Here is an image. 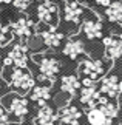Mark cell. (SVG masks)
Instances as JSON below:
<instances>
[{
	"mask_svg": "<svg viewBox=\"0 0 122 125\" xmlns=\"http://www.w3.org/2000/svg\"><path fill=\"white\" fill-rule=\"evenodd\" d=\"M12 30L9 25H2V30H0V45H6L9 43V40L12 39Z\"/></svg>",
	"mask_w": 122,
	"mask_h": 125,
	"instance_id": "obj_22",
	"label": "cell"
},
{
	"mask_svg": "<svg viewBox=\"0 0 122 125\" xmlns=\"http://www.w3.org/2000/svg\"><path fill=\"white\" fill-rule=\"evenodd\" d=\"M80 116H82L80 111L74 105H65L63 108H60V113H59L60 121L63 124H68V125H79Z\"/></svg>",
	"mask_w": 122,
	"mask_h": 125,
	"instance_id": "obj_11",
	"label": "cell"
},
{
	"mask_svg": "<svg viewBox=\"0 0 122 125\" xmlns=\"http://www.w3.org/2000/svg\"><path fill=\"white\" fill-rule=\"evenodd\" d=\"M36 62L39 65V70H40L42 76L51 79L59 73L60 70V62L54 59V57H50V56H37L36 57Z\"/></svg>",
	"mask_w": 122,
	"mask_h": 125,
	"instance_id": "obj_6",
	"label": "cell"
},
{
	"mask_svg": "<svg viewBox=\"0 0 122 125\" xmlns=\"http://www.w3.org/2000/svg\"><path fill=\"white\" fill-rule=\"evenodd\" d=\"M0 3H2V0H0Z\"/></svg>",
	"mask_w": 122,
	"mask_h": 125,
	"instance_id": "obj_28",
	"label": "cell"
},
{
	"mask_svg": "<svg viewBox=\"0 0 122 125\" xmlns=\"http://www.w3.org/2000/svg\"><path fill=\"white\" fill-rule=\"evenodd\" d=\"M119 91L122 93V80H121V83H119Z\"/></svg>",
	"mask_w": 122,
	"mask_h": 125,
	"instance_id": "obj_26",
	"label": "cell"
},
{
	"mask_svg": "<svg viewBox=\"0 0 122 125\" xmlns=\"http://www.w3.org/2000/svg\"><path fill=\"white\" fill-rule=\"evenodd\" d=\"M104 45H105V56L110 60H116L122 56V40L119 37H116V36L105 37Z\"/></svg>",
	"mask_w": 122,
	"mask_h": 125,
	"instance_id": "obj_7",
	"label": "cell"
},
{
	"mask_svg": "<svg viewBox=\"0 0 122 125\" xmlns=\"http://www.w3.org/2000/svg\"><path fill=\"white\" fill-rule=\"evenodd\" d=\"M11 3L17 9H22V11H23V9H26L31 5V0H11Z\"/></svg>",
	"mask_w": 122,
	"mask_h": 125,
	"instance_id": "obj_23",
	"label": "cell"
},
{
	"mask_svg": "<svg viewBox=\"0 0 122 125\" xmlns=\"http://www.w3.org/2000/svg\"><path fill=\"white\" fill-rule=\"evenodd\" d=\"M99 93L108 96V97H116L118 93H119V80H118V76L111 74V76H107V77L102 79Z\"/></svg>",
	"mask_w": 122,
	"mask_h": 125,
	"instance_id": "obj_9",
	"label": "cell"
},
{
	"mask_svg": "<svg viewBox=\"0 0 122 125\" xmlns=\"http://www.w3.org/2000/svg\"><path fill=\"white\" fill-rule=\"evenodd\" d=\"M11 121H9V114L3 107H0V125H9Z\"/></svg>",
	"mask_w": 122,
	"mask_h": 125,
	"instance_id": "obj_24",
	"label": "cell"
},
{
	"mask_svg": "<svg viewBox=\"0 0 122 125\" xmlns=\"http://www.w3.org/2000/svg\"><path fill=\"white\" fill-rule=\"evenodd\" d=\"M12 34L17 37H31L33 36V22L26 17H20L17 22H14L11 25Z\"/></svg>",
	"mask_w": 122,
	"mask_h": 125,
	"instance_id": "obj_10",
	"label": "cell"
},
{
	"mask_svg": "<svg viewBox=\"0 0 122 125\" xmlns=\"http://www.w3.org/2000/svg\"><path fill=\"white\" fill-rule=\"evenodd\" d=\"M3 105H5V110L9 111L12 116H16L19 121L23 119L28 113V102L26 99H23L22 96H17V94H8L3 97Z\"/></svg>",
	"mask_w": 122,
	"mask_h": 125,
	"instance_id": "obj_2",
	"label": "cell"
},
{
	"mask_svg": "<svg viewBox=\"0 0 122 125\" xmlns=\"http://www.w3.org/2000/svg\"><path fill=\"white\" fill-rule=\"evenodd\" d=\"M60 85H62V90L65 91V93H68L70 96H74L80 88V80L77 79V76H74V74H68L65 77H62Z\"/></svg>",
	"mask_w": 122,
	"mask_h": 125,
	"instance_id": "obj_16",
	"label": "cell"
},
{
	"mask_svg": "<svg viewBox=\"0 0 122 125\" xmlns=\"http://www.w3.org/2000/svg\"><path fill=\"white\" fill-rule=\"evenodd\" d=\"M107 17L110 22H121L122 20V2H113L107 6Z\"/></svg>",
	"mask_w": 122,
	"mask_h": 125,
	"instance_id": "obj_21",
	"label": "cell"
},
{
	"mask_svg": "<svg viewBox=\"0 0 122 125\" xmlns=\"http://www.w3.org/2000/svg\"><path fill=\"white\" fill-rule=\"evenodd\" d=\"M0 88H2V85H0Z\"/></svg>",
	"mask_w": 122,
	"mask_h": 125,
	"instance_id": "obj_29",
	"label": "cell"
},
{
	"mask_svg": "<svg viewBox=\"0 0 122 125\" xmlns=\"http://www.w3.org/2000/svg\"><path fill=\"white\" fill-rule=\"evenodd\" d=\"M82 31H84V34L88 37V39H99V37H102V25L94 17L85 19Z\"/></svg>",
	"mask_w": 122,
	"mask_h": 125,
	"instance_id": "obj_12",
	"label": "cell"
},
{
	"mask_svg": "<svg viewBox=\"0 0 122 125\" xmlns=\"http://www.w3.org/2000/svg\"><path fill=\"white\" fill-rule=\"evenodd\" d=\"M37 16L39 20L50 25L51 28H54L59 23V16H57V6L50 0H45L42 5H39L37 8Z\"/></svg>",
	"mask_w": 122,
	"mask_h": 125,
	"instance_id": "obj_4",
	"label": "cell"
},
{
	"mask_svg": "<svg viewBox=\"0 0 122 125\" xmlns=\"http://www.w3.org/2000/svg\"><path fill=\"white\" fill-rule=\"evenodd\" d=\"M40 37H42V42L43 45L50 46V48H57L62 42V34L54 31V28H50V30L40 32Z\"/></svg>",
	"mask_w": 122,
	"mask_h": 125,
	"instance_id": "obj_17",
	"label": "cell"
},
{
	"mask_svg": "<svg viewBox=\"0 0 122 125\" xmlns=\"http://www.w3.org/2000/svg\"><path fill=\"white\" fill-rule=\"evenodd\" d=\"M87 117H88V122L91 125H111V119L107 117L105 114L102 113L99 108H96V107L90 108Z\"/></svg>",
	"mask_w": 122,
	"mask_h": 125,
	"instance_id": "obj_18",
	"label": "cell"
},
{
	"mask_svg": "<svg viewBox=\"0 0 122 125\" xmlns=\"http://www.w3.org/2000/svg\"><path fill=\"white\" fill-rule=\"evenodd\" d=\"M84 52V43L77 39H68L65 46H63V54L68 56L70 59H76Z\"/></svg>",
	"mask_w": 122,
	"mask_h": 125,
	"instance_id": "obj_15",
	"label": "cell"
},
{
	"mask_svg": "<svg viewBox=\"0 0 122 125\" xmlns=\"http://www.w3.org/2000/svg\"><path fill=\"white\" fill-rule=\"evenodd\" d=\"M0 30H2V25H0Z\"/></svg>",
	"mask_w": 122,
	"mask_h": 125,
	"instance_id": "obj_27",
	"label": "cell"
},
{
	"mask_svg": "<svg viewBox=\"0 0 122 125\" xmlns=\"http://www.w3.org/2000/svg\"><path fill=\"white\" fill-rule=\"evenodd\" d=\"M26 45H23V43H16L11 51H9V54L6 57V60H5V65H14L17 66V68H26L28 65V54H26Z\"/></svg>",
	"mask_w": 122,
	"mask_h": 125,
	"instance_id": "obj_3",
	"label": "cell"
},
{
	"mask_svg": "<svg viewBox=\"0 0 122 125\" xmlns=\"http://www.w3.org/2000/svg\"><path fill=\"white\" fill-rule=\"evenodd\" d=\"M100 93L96 91L94 86H84V90L80 91V102L84 105H88V107H94V105L99 102Z\"/></svg>",
	"mask_w": 122,
	"mask_h": 125,
	"instance_id": "obj_14",
	"label": "cell"
},
{
	"mask_svg": "<svg viewBox=\"0 0 122 125\" xmlns=\"http://www.w3.org/2000/svg\"><path fill=\"white\" fill-rule=\"evenodd\" d=\"M94 2L102 5V6H108V5H110V0H94Z\"/></svg>",
	"mask_w": 122,
	"mask_h": 125,
	"instance_id": "obj_25",
	"label": "cell"
},
{
	"mask_svg": "<svg viewBox=\"0 0 122 125\" xmlns=\"http://www.w3.org/2000/svg\"><path fill=\"white\" fill-rule=\"evenodd\" d=\"M82 12L84 9L77 0H67L65 2V9H63V16H65V20L67 22H71V23H79L80 22V17H82Z\"/></svg>",
	"mask_w": 122,
	"mask_h": 125,
	"instance_id": "obj_8",
	"label": "cell"
},
{
	"mask_svg": "<svg viewBox=\"0 0 122 125\" xmlns=\"http://www.w3.org/2000/svg\"><path fill=\"white\" fill-rule=\"evenodd\" d=\"M99 110L110 119H114L118 116V107L114 104H111L107 97H102V96L99 97Z\"/></svg>",
	"mask_w": 122,
	"mask_h": 125,
	"instance_id": "obj_20",
	"label": "cell"
},
{
	"mask_svg": "<svg viewBox=\"0 0 122 125\" xmlns=\"http://www.w3.org/2000/svg\"><path fill=\"white\" fill-rule=\"evenodd\" d=\"M36 125H54L56 124V113L53 111V108H50L48 105H40L39 111L34 119Z\"/></svg>",
	"mask_w": 122,
	"mask_h": 125,
	"instance_id": "obj_13",
	"label": "cell"
},
{
	"mask_svg": "<svg viewBox=\"0 0 122 125\" xmlns=\"http://www.w3.org/2000/svg\"><path fill=\"white\" fill-rule=\"evenodd\" d=\"M50 96H51V90H50V86H48V85H39V86H36V88L33 90V93H31V99L34 100V102H37V104L43 105L48 99H50Z\"/></svg>",
	"mask_w": 122,
	"mask_h": 125,
	"instance_id": "obj_19",
	"label": "cell"
},
{
	"mask_svg": "<svg viewBox=\"0 0 122 125\" xmlns=\"http://www.w3.org/2000/svg\"><path fill=\"white\" fill-rule=\"evenodd\" d=\"M5 77H6V80L11 83L14 90L22 94L28 93L31 90V86H34V77L26 68H17L16 66L9 74L5 73Z\"/></svg>",
	"mask_w": 122,
	"mask_h": 125,
	"instance_id": "obj_1",
	"label": "cell"
},
{
	"mask_svg": "<svg viewBox=\"0 0 122 125\" xmlns=\"http://www.w3.org/2000/svg\"><path fill=\"white\" fill-rule=\"evenodd\" d=\"M105 65L102 60H90V59H85L84 62L80 63L79 66V73L85 77H90L93 80L99 79L102 74L105 73Z\"/></svg>",
	"mask_w": 122,
	"mask_h": 125,
	"instance_id": "obj_5",
	"label": "cell"
}]
</instances>
